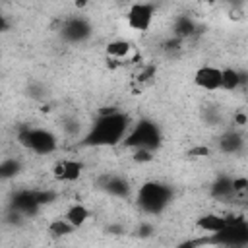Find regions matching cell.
I'll return each mask as SVG.
<instances>
[{
	"mask_svg": "<svg viewBox=\"0 0 248 248\" xmlns=\"http://www.w3.org/2000/svg\"><path fill=\"white\" fill-rule=\"evenodd\" d=\"M132 128V120L126 112L118 108H105L97 120L91 124V128L83 136V145L89 147H108L124 141Z\"/></svg>",
	"mask_w": 248,
	"mask_h": 248,
	"instance_id": "1",
	"label": "cell"
},
{
	"mask_svg": "<svg viewBox=\"0 0 248 248\" xmlns=\"http://www.w3.org/2000/svg\"><path fill=\"white\" fill-rule=\"evenodd\" d=\"M138 207L147 215H161L172 202V188L159 180H149L136 194Z\"/></svg>",
	"mask_w": 248,
	"mask_h": 248,
	"instance_id": "2",
	"label": "cell"
},
{
	"mask_svg": "<svg viewBox=\"0 0 248 248\" xmlns=\"http://www.w3.org/2000/svg\"><path fill=\"white\" fill-rule=\"evenodd\" d=\"M122 143L128 149H149L155 153L163 143V134L161 128L151 118H140L138 122L132 124Z\"/></svg>",
	"mask_w": 248,
	"mask_h": 248,
	"instance_id": "3",
	"label": "cell"
},
{
	"mask_svg": "<svg viewBox=\"0 0 248 248\" xmlns=\"http://www.w3.org/2000/svg\"><path fill=\"white\" fill-rule=\"evenodd\" d=\"M209 244L223 248H248V219L242 215H229V221L223 231L207 234Z\"/></svg>",
	"mask_w": 248,
	"mask_h": 248,
	"instance_id": "4",
	"label": "cell"
},
{
	"mask_svg": "<svg viewBox=\"0 0 248 248\" xmlns=\"http://www.w3.org/2000/svg\"><path fill=\"white\" fill-rule=\"evenodd\" d=\"M17 141L37 155H48L58 147L56 136L50 130L39 126H21L17 132Z\"/></svg>",
	"mask_w": 248,
	"mask_h": 248,
	"instance_id": "5",
	"label": "cell"
},
{
	"mask_svg": "<svg viewBox=\"0 0 248 248\" xmlns=\"http://www.w3.org/2000/svg\"><path fill=\"white\" fill-rule=\"evenodd\" d=\"M91 35H93V27L89 19L83 16H70L60 25V37L68 45H81L89 41Z\"/></svg>",
	"mask_w": 248,
	"mask_h": 248,
	"instance_id": "6",
	"label": "cell"
},
{
	"mask_svg": "<svg viewBox=\"0 0 248 248\" xmlns=\"http://www.w3.org/2000/svg\"><path fill=\"white\" fill-rule=\"evenodd\" d=\"M153 16H155V6L153 4L138 2V4H132L128 8L126 21L134 31H147L153 23Z\"/></svg>",
	"mask_w": 248,
	"mask_h": 248,
	"instance_id": "7",
	"label": "cell"
},
{
	"mask_svg": "<svg viewBox=\"0 0 248 248\" xmlns=\"http://www.w3.org/2000/svg\"><path fill=\"white\" fill-rule=\"evenodd\" d=\"M221 79H223V68L217 66H202L194 74V83L205 91L221 89Z\"/></svg>",
	"mask_w": 248,
	"mask_h": 248,
	"instance_id": "8",
	"label": "cell"
},
{
	"mask_svg": "<svg viewBox=\"0 0 248 248\" xmlns=\"http://www.w3.org/2000/svg\"><path fill=\"white\" fill-rule=\"evenodd\" d=\"M10 207H14L16 211H19L25 217H35L41 211V205L37 203V200L33 196V190H27V188L14 192L12 202H10Z\"/></svg>",
	"mask_w": 248,
	"mask_h": 248,
	"instance_id": "9",
	"label": "cell"
},
{
	"mask_svg": "<svg viewBox=\"0 0 248 248\" xmlns=\"http://www.w3.org/2000/svg\"><path fill=\"white\" fill-rule=\"evenodd\" d=\"M99 186H101V190H105L108 196H114V198H128L130 196V182L118 174L101 176Z\"/></svg>",
	"mask_w": 248,
	"mask_h": 248,
	"instance_id": "10",
	"label": "cell"
},
{
	"mask_svg": "<svg viewBox=\"0 0 248 248\" xmlns=\"http://www.w3.org/2000/svg\"><path fill=\"white\" fill-rule=\"evenodd\" d=\"M54 176L60 182H74L79 178L81 170H83V163L76 161V159H62L54 165Z\"/></svg>",
	"mask_w": 248,
	"mask_h": 248,
	"instance_id": "11",
	"label": "cell"
},
{
	"mask_svg": "<svg viewBox=\"0 0 248 248\" xmlns=\"http://www.w3.org/2000/svg\"><path fill=\"white\" fill-rule=\"evenodd\" d=\"M211 198L217 200V202H223V203H231L232 200H236L234 196V190H232V178L227 176V174H221L213 180L211 184Z\"/></svg>",
	"mask_w": 248,
	"mask_h": 248,
	"instance_id": "12",
	"label": "cell"
},
{
	"mask_svg": "<svg viewBox=\"0 0 248 248\" xmlns=\"http://www.w3.org/2000/svg\"><path fill=\"white\" fill-rule=\"evenodd\" d=\"M217 147L221 153H227V155H236L244 149V136L236 130H227L221 134L219 141H217Z\"/></svg>",
	"mask_w": 248,
	"mask_h": 248,
	"instance_id": "13",
	"label": "cell"
},
{
	"mask_svg": "<svg viewBox=\"0 0 248 248\" xmlns=\"http://www.w3.org/2000/svg\"><path fill=\"white\" fill-rule=\"evenodd\" d=\"M229 217L227 215H217V213H205L198 219V227L205 232V234H215L219 231L225 229Z\"/></svg>",
	"mask_w": 248,
	"mask_h": 248,
	"instance_id": "14",
	"label": "cell"
},
{
	"mask_svg": "<svg viewBox=\"0 0 248 248\" xmlns=\"http://www.w3.org/2000/svg\"><path fill=\"white\" fill-rule=\"evenodd\" d=\"M172 33L176 39L184 41V39H190L198 33V23L190 17V16H178L172 23Z\"/></svg>",
	"mask_w": 248,
	"mask_h": 248,
	"instance_id": "15",
	"label": "cell"
},
{
	"mask_svg": "<svg viewBox=\"0 0 248 248\" xmlns=\"http://www.w3.org/2000/svg\"><path fill=\"white\" fill-rule=\"evenodd\" d=\"M64 219H66L74 229H78V227H81V225L89 219V209H87L83 203H74V205H70V207L66 209Z\"/></svg>",
	"mask_w": 248,
	"mask_h": 248,
	"instance_id": "16",
	"label": "cell"
},
{
	"mask_svg": "<svg viewBox=\"0 0 248 248\" xmlns=\"http://www.w3.org/2000/svg\"><path fill=\"white\" fill-rule=\"evenodd\" d=\"M21 172V161L16 157H6L0 163V178L2 180H12Z\"/></svg>",
	"mask_w": 248,
	"mask_h": 248,
	"instance_id": "17",
	"label": "cell"
},
{
	"mask_svg": "<svg viewBox=\"0 0 248 248\" xmlns=\"http://www.w3.org/2000/svg\"><path fill=\"white\" fill-rule=\"evenodd\" d=\"M130 50H132V45L128 41H124V39H114V41H110L107 45V54L110 58H118V60L126 58L130 54Z\"/></svg>",
	"mask_w": 248,
	"mask_h": 248,
	"instance_id": "18",
	"label": "cell"
},
{
	"mask_svg": "<svg viewBox=\"0 0 248 248\" xmlns=\"http://www.w3.org/2000/svg\"><path fill=\"white\" fill-rule=\"evenodd\" d=\"M238 87H240V70H234V68H223L221 89H225V91H236Z\"/></svg>",
	"mask_w": 248,
	"mask_h": 248,
	"instance_id": "19",
	"label": "cell"
},
{
	"mask_svg": "<svg viewBox=\"0 0 248 248\" xmlns=\"http://www.w3.org/2000/svg\"><path fill=\"white\" fill-rule=\"evenodd\" d=\"M74 231V227L64 219V217H60V219H54L50 225H48V232L52 234V236H68L70 232Z\"/></svg>",
	"mask_w": 248,
	"mask_h": 248,
	"instance_id": "20",
	"label": "cell"
},
{
	"mask_svg": "<svg viewBox=\"0 0 248 248\" xmlns=\"http://www.w3.org/2000/svg\"><path fill=\"white\" fill-rule=\"evenodd\" d=\"M33 196H35V200H37V203L41 207L43 205H50L58 198V194L54 190H50V188H33Z\"/></svg>",
	"mask_w": 248,
	"mask_h": 248,
	"instance_id": "21",
	"label": "cell"
},
{
	"mask_svg": "<svg viewBox=\"0 0 248 248\" xmlns=\"http://www.w3.org/2000/svg\"><path fill=\"white\" fill-rule=\"evenodd\" d=\"M202 118H203V122L207 126H217L221 122V112H219L217 107H205L202 110Z\"/></svg>",
	"mask_w": 248,
	"mask_h": 248,
	"instance_id": "22",
	"label": "cell"
},
{
	"mask_svg": "<svg viewBox=\"0 0 248 248\" xmlns=\"http://www.w3.org/2000/svg\"><path fill=\"white\" fill-rule=\"evenodd\" d=\"M79 128H81V124H79V120L76 116H64L62 118V130L68 136H78L79 134Z\"/></svg>",
	"mask_w": 248,
	"mask_h": 248,
	"instance_id": "23",
	"label": "cell"
},
{
	"mask_svg": "<svg viewBox=\"0 0 248 248\" xmlns=\"http://www.w3.org/2000/svg\"><path fill=\"white\" fill-rule=\"evenodd\" d=\"M27 95L31 99H35V101H43L46 97V87L43 83H39V81H31L27 85Z\"/></svg>",
	"mask_w": 248,
	"mask_h": 248,
	"instance_id": "24",
	"label": "cell"
},
{
	"mask_svg": "<svg viewBox=\"0 0 248 248\" xmlns=\"http://www.w3.org/2000/svg\"><path fill=\"white\" fill-rule=\"evenodd\" d=\"M23 221H25V215H21L19 211H16L14 207H8V211H6V215H4V223H6V225L19 227V225H23Z\"/></svg>",
	"mask_w": 248,
	"mask_h": 248,
	"instance_id": "25",
	"label": "cell"
},
{
	"mask_svg": "<svg viewBox=\"0 0 248 248\" xmlns=\"http://www.w3.org/2000/svg\"><path fill=\"white\" fill-rule=\"evenodd\" d=\"M232 190H234L236 200L242 198L244 194H248V178H244V176H234V178H232Z\"/></svg>",
	"mask_w": 248,
	"mask_h": 248,
	"instance_id": "26",
	"label": "cell"
},
{
	"mask_svg": "<svg viewBox=\"0 0 248 248\" xmlns=\"http://www.w3.org/2000/svg\"><path fill=\"white\" fill-rule=\"evenodd\" d=\"M205 244H209L207 234H205V236H202V238H186V240L178 242V244H176V248H202V246H205Z\"/></svg>",
	"mask_w": 248,
	"mask_h": 248,
	"instance_id": "27",
	"label": "cell"
},
{
	"mask_svg": "<svg viewBox=\"0 0 248 248\" xmlns=\"http://www.w3.org/2000/svg\"><path fill=\"white\" fill-rule=\"evenodd\" d=\"M153 151H149V149H132V159L136 161V163H149V161H153Z\"/></svg>",
	"mask_w": 248,
	"mask_h": 248,
	"instance_id": "28",
	"label": "cell"
},
{
	"mask_svg": "<svg viewBox=\"0 0 248 248\" xmlns=\"http://www.w3.org/2000/svg\"><path fill=\"white\" fill-rule=\"evenodd\" d=\"M153 232V227L149 225V223H141L140 227H138V234L140 236H149Z\"/></svg>",
	"mask_w": 248,
	"mask_h": 248,
	"instance_id": "29",
	"label": "cell"
},
{
	"mask_svg": "<svg viewBox=\"0 0 248 248\" xmlns=\"http://www.w3.org/2000/svg\"><path fill=\"white\" fill-rule=\"evenodd\" d=\"M108 234H122L124 232V229H122V225H108L107 229H105Z\"/></svg>",
	"mask_w": 248,
	"mask_h": 248,
	"instance_id": "30",
	"label": "cell"
},
{
	"mask_svg": "<svg viewBox=\"0 0 248 248\" xmlns=\"http://www.w3.org/2000/svg\"><path fill=\"white\" fill-rule=\"evenodd\" d=\"M8 27H10V23H8V17L6 16H0V31H8Z\"/></svg>",
	"mask_w": 248,
	"mask_h": 248,
	"instance_id": "31",
	"label": "cell"
},
{
	"mask_svg": "<svg viewBox=\"0 0 248 248\" xmlns=\"http://www.w3.org/2000/svg\"><path fill=\"white\" fill-rule=\"evenodd\" d=\"M246 120H248V118H246V114H242V112H238V114L234 116V122H236V124H240V126H242V124H246Z\"/></svg>",
	"mask_w": 248,
	"mask_h": 248,
	"instance_id": "32",
	"label": "cell"
}]
</instances>
